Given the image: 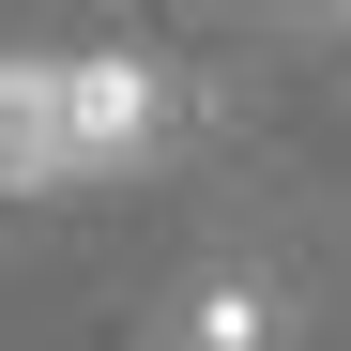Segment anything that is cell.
Here are the masks:
<instances>
[{
    "label": "cell",
    "instance_id": "1",
    "mask_svg": "<svg viewBox=\"0 0 351 351\" xmlns=\"http://www.w3.org/2000/svg\"><path fill=\"white\" fill-rule=\"evenodd\" d=\"M153 138H168V77L153 62H0V199L107 184Z\"/></svg>",
    "mask_w": 351,
    "mask_h": 351
},
{
    "label": "cell",
    "instance_id": "2",
    "mask_svg": "<svg viewBox=\"0 0 351 351\" xmlns=\"http://www.w3.org/2000/svg\"><path fill=\"white\" fill-rule=\"evenodd\" d=\"M168 351H290V306H275L260 275H199L184 321H168Z\"/></svg>",
    "mask_w": 351,
    "mask_h": 351
}]
</instances>
